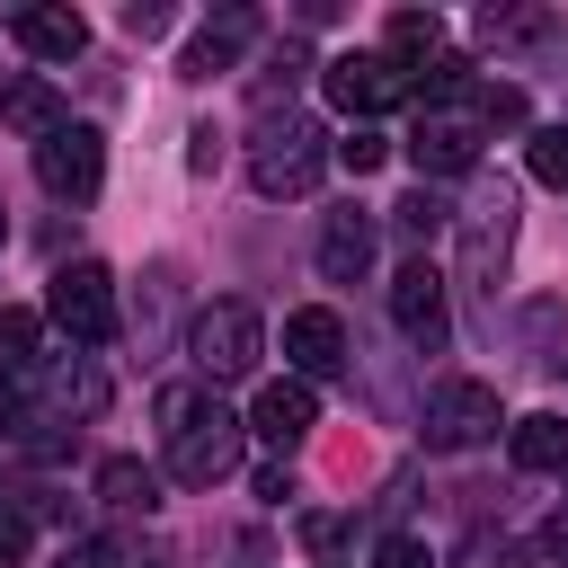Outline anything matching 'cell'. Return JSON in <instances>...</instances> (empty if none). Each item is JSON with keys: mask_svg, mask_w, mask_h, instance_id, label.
<instances>
[{"mask_svg": "<svg viewBox=\"0 0 568 568\" xmlns=\"http://www.w3.org/2000/svg\"><path fill=\"white\" fill-rule=\"evenodd\" d=\"M0 124H9V133H36V142H44V133H62L71 115H62V89L27 71V80H9V89H0Z\"/></svg>", "mask_w": 568, "mask_h": 568, "instance_id": "e0dca14e", "label": "cell"}, {"mask_svg": "<svg viewBox=\"0 0 568 568\" xmlns=\"http://www.w3.org/2000/svg\"><path fill=\"white\" fill-rule=\"evenodd\" d=\"M124 568H133V559H124Z\"/></svg>", "mask_w": 568, "mask_h": 568, "instance_id": "8d00e7d4", "label": "cell"}, {"mask_svg": "<svg viewBox=\"0 0 568 568\" xmlns=\"http://www.w3.org/2000/svg\"><path fill=\"white\" fill-rule=\"evenodd\" d=\"M186 355H195V382H248L257 373V355H266V320L248 311V302H204L195 311V328H186Z\"/></svg>", "mask_w": 568, "mask_h": 568, "instance_id": "3957f363", "label": "cell"}, {"mask_svg": "<svg viewBox=\"0 0 568 568\" xmlns=\"http://www.w3.org/2000/svg\"><path fill=\"white\" fill-rule=\"evenodd\" d=\"M532 178L568 195V124H541V133H532Z\"/></svg>", "mask_w": 568, "mask_h": 568, "instance_id": "484cf974", "label": "cell"}, {"mask_svg": "<svg viewBox=\"0 0 568 568\" xmlns=\"http://www.w3.org/2000/svg\"><path fill=\"white\" fill-rule=\"evenodd\" d=\"M320 169H328V133H320L311 115L266 124V133H257V151H248V186H257V195H311V186H320Z\"/></svg>", "mask_w": 568, "mask_h": 568, "instance_id": "277c9868", "label": "cell"}, {"mask_svg": "<svg viewBox=\"0 0 568 568\" xmlns=\"http://www.w3.org/2000/svg\"><path fill=\"white\" fill-rule=\"evenodd\" d=\"M36 346H44V311H18V302H9V311H0V382H27V373L44 364Z\"/></svg>", "mask_w": 568, "mask_h": 568, "instance_id": "44dd1931", "label": "cell"}, {"mask_svg": "<svg viewBox=\"0 0 568 568\" xmlns=\"http://www.w3.org/2000/svg\"><path fill=\"white\" fill-rule=\"evenodd\" d=\"M328 160H337V169H355V178H373V169H382V160H390V142H382V133H373V124H355V133H346V142H328Z\"/></svg>", "mask_w": 568, "mask_h": 568, "instance_id": "d4e9b609", "label": "cell"}, {"mask_svg": "<svg viewBox=\"0 0 568 568\" xmlns=\"http://www.w3.org/2000/svg\"><path fill=\"white\" fill-rule=\"evenodd\" d=\"M444 222H453V213H444V204H435V195H426V186H417V195H399V204H390V231H399V240H408V248H417V257H426V240H435V231H444Z\"/></svg>", "mask_w": 568, "mask_h": 568, "instance_id": "cb8c5ba5", "label": "cell"}, {"mask_svg": "<svg viewBox=\"0 0 568 568\" xmlns=\"http://www.w3.org/2000/svg\"><path fill=\"white\" fill-rule=\"evenodd\" d=\"M151 417H160L169 479L213 488V479H231V470H240V417H231V399H222L213 382H169V390L151 399Z\"/></svg>", "mask_w": 568, "mask_h": 568, "instance_id": "6da1fadb", "label": "cell"}, {"mask_svg": "<svg viewBox=\"0 0 568 568\" xmlns=\"http://www.w3.org/2000/svg\"><path fill=\"white\" fill-rule=\"evenodd\" d=\"M559 373H568V355H559Z\"/></svg>", "mask_w": 568, "mask_h": 568, "instance_id": "e575fe53", "label": "cell"}, {"mask_svg": "<svg viewBox=\"0 0 568 568\" xmlns=\"http://www.w3.org/2000/svg\"><path fill=\"white\" fill-rule=\"evenodd\" d=\"M462 106L479 115V133H515V124H524V89H515V80H470Z\"/></svg>", "mask_w": 568, "mask_h": 568, "instance_id": "603a6c76", "label": "cell"}, {"mask_svg": "<svg viewBox=\"0 0 568 568\" xmlns=\"http://www.w3.org/2000/svg\"><path fill=\"white\" fill-rule=\"evenodd\" d=\"M160 27H169L160 0H124V36H160Z\"/></svg>", "mask_w": 568, "mask_h": 568, "instance_id": "4dcf8cb0", "label": "cell"}, {"mask_svg": "<svg viewBox=\"0 0 568 568\" xmlns=\"http://www.w3.org/2000/svg\"><path fill=\"white\" fill-rule=\"evenodd\" d=\"M44 320H53L71 346H106V337H115V275H106L98 257L53 266V284H44Z\"/></svg>", "mask_w": 568, "mask_h": 568, "instance_id": "5b68a950", "label": "cell"}, {"mask_svg": "<svg viewBox=\"0 0 568 568\" xmlns=\"http://www.w3.org/2000/svg\"><path fill=\"white\" fill-rule=\"evenodd\" d=\"M320 275H328V284H364V275H373V222H364L355 204L320 222Z\"/></svg>", "mask_w": 568, "mask_h": 568, "instance_id": "2e32d148", "label": "cell"}, {"mask_svg": "<svg viewBox=\"0 0 568 568\" xmlns=\"http://www.w3.org/2000/svg\"><path fill=\"white\" fill-rule=\"evenodd\" d=\"M506 453H515V470H568V417H559V408L515 417V426H506Z\"/></svg>", "mask_w": 568, "mask_h": 568, "instance_id": "ac0fdd59", "label": "cell"}, {"mask_svg": "<svg viewBox=\"0 0 568 568\" xmlns=\"http://www.w3.org/2000/svg\"><path fill=\"white\" fill-rule=\"evenodd\" d=\"M435 53H444V18H435V9H390V27H382V62L417 71V62H435Z\"/></svg>", "mask_w": 568, "mask_h": 568, "instance_id": "d6986e66", "label": "cell"}, {"mask_svg": "<svg viewBox=\"0 0 568 568\" xmlns=\"http://www.w3.org/2000/svg\"><path fill=\"white\" fill-rule=\"evenodd\" d=\"M284 355H293V373H302V382L346 373V320H337V311H320V302H311V311H293V320H284Z\"/></svg>", "mask_w": 568, "mask_h": 568, "instance_id": "7c38bea8", "label": "cell"}, {"mask_svg": "<svg viewBox=\"0 0 568 568\" xmlns=\"http://www.w3.org/2000/svg\"><path fill=\"white\" fill-rule=\"evenodd\" d=\"M302 71H311V53H302V44L284 36V44L266 53V71H257V89H248V106H257V115L275 124V98H293V80H302Z\"/></svg>", "mask_w": 568, "mask_h": 568, "instance_id": "7402d4cb", "label": "cell"}, {"mask_svg": "<svg viewBox=\"0 0 568 568\" xmlns=\"http://www.w3.org/2000/svg\"><path fill=\"white\" fill-rule=\"evenodd\" d=\"M541 550H550V559L568 568V524H550V532H541Z\"/></svg>", "mask_w": 568, "mask_h": 568, "instance_id": "836d02e7", "label": "cell"}, {"mask_svg": "<svg viewBox=\"0 0 568 568\" xmlns=\"http://www.w3.org/2000/svg\"><path fill=\"white\" fill-rule=\"evenodd\" d=\"M311 426H320V399H311V382H266V390L248 399V435H266L275 453L311 444Z\"/></svg>", "mask_w": 568, "mask_h": 568, "instance_id": "4fadbf2b", "label": "cell"}, {"mask_svg": "<svg viewBox=\"0 0 568 568\" xmlns=\"http://www.w3.org/2000/svg\"><path fill=\"white\" fill-rule=\"evenodd\" d=\"M390 328H399L417 355H444V337H453V311H444V275H435L426 257H408V266L390 275Z\"/></svg>", "mask_w": 568, "mask_h": 568, "instance_id": "30bf717a", "label": "cell"}, {"mask_svg": "<svg viewBox=\"0 0 568 568\" xmlns=\"http://www.w3.org/2000/svg\"><path fill=\"white\" fill-rule=\"evenodd\" d=\"M497 426H506V408H497V390H488V382L453 373V382H435V390H426V444L470 453V444H488Z\"/></svg>", "mask_w": 568, "mask_h": 568, "instance_id": "52a82bcc", "label": "cell"}, {"mask_svg": "<svg viewBox=\"0 0 568 568\" xmlns=\"http://www.w3.org/2000/svg\"><path fill=\"white\" fill-rule=\"evenodd\" d=\"M0 240H9V222H0Z\"/></svg>", "mask_w": 568, "mask_h": 568, "instance_id": "d590c367", "label": "cell"}, {"mask_svg": "<svg viewBox=\"0 0 568 568\" xmlns=\"http://www.w3.org/2000/svg\"><path fill=\"white\" fill-rule=\"evenodd\" d=\"M302 541H311V550H337V541H346V515H302Z\"/></svg>", "mask_w": 568, "mask_h": 568, "instance_id": "1f68e13d", "label": "cell"}, {"mask_svg": "<svg viewBox=\"0 0 568 568\" xmlns=\"http://www.w3.org/2000/svg\"><path fill=\"white\" fill-rule=\"evenodd\" d=\"M186 169H204V178L222 169V133H213V124H195V133H186Z\"/></svg>", "mask_w": 568, "mask_h": 568, "instance_id": "f546056e", "label": "cell"}, {"mask_svg": "<svg viewBox=\"0 0 568 568\" xmlns=\"http://www.w3.org/2000/svg\"><path fill=\"white\" fill-rule=\"evenodd\" d=\"M62 568H124V559H115V541H71Z\"/></svg>", "mask_w": 568, "mask_h": 568, "instance_id": "d6a6232c", "label": "cell"}, {"mask_svg": "<svg viewBox=\"0 0 568 568\" xmlns=\"http://www.w3.org/2000/svg\"><path fill=\"white\" fill-rule=\"evenodd\" d=\"M9 36H18L36 62H71V53H89V18H80V9H9Z\"/></svg>", "mask_w": 568, "mask_h": 568, "instance_id": "9a60e30c", "label": "cell"}, {"mask_svg": "<svg viewBox=\"0 0 568 568\" xmlns=\"http://www.w3.org/2000/svg\"><path fill=\"white\" fill-rule=\"evenodd\" d=\"M462 222V293H479V311L497 320V284H506V257H515V186H479Z\"/></svg>", "mask_w": 568, "mask_h": 568, "instance_id": "7a4b0ae2", "label": "cell"}, {"mask_svg": "<svg viewBox=\"0 0 568 568\" xmlns=\"http://www.w3.org/2000/svg\"><path fill=\"white\" fill-rule=\"evenodd\" d=\"M462 568H524V559H515V541H488V532H470V541H462Z\"/></svg>", "mask_w": 568, "mask_h": 568, "instance_id": "f1b7e54d", "label": "cell"}, {"mask_svg": "<svg viewBox=\"0 0 568 568\" xmlns=\"http://www.w3.org/2000/svg\"><path fill=\"white\" fill-rule=\"evenodd\" d=\"M27 550H36V524H27L18 506H0V568H18Z\"/></svg>", "mask_w": 568, "mask_h": 568, "instance_id": "83f0119b", "label": "cell"}, {"mask_svg": "<svg viewBox=\"0 0 568 568\" xmlns=\"http://www.w3.org/2000/svg\"><path fill=\"white\" fill-rule=\"evenodd\" d=\"M320 89H328V106H337V115L373 124L382 106H399V98H408V71H399V62H382V53H337V62L320 71Z\"/></svg>", "mask_w": 568, "mask_h": 568, "instance_id": "9c48e42d", "label": "cell"}, {"mask_svg": "<svg viewBox=\"0 0 568 568\" xmlns=\"http://www.w3.org/2000/svg\"><path fill=\"white\" fill-rule=\"evenodd\" d=\"M36 178H44V195L89 204L98 178H106V133H98V124H62V133H44V142H36Z\"/></svg>", "mask_w": 568, "mask_h": 568, "instance_id": "ba28073f", "label": "cell"}, {"mask_svg": "<svg viewBox=\"0 0 568 568\" xmlns=\"http://www.w3.org/2000/svg\"><path fill=\"white\" fill-rule=\"evenodd\" d=\"M248 36H257V9H222V18H204L195 44L178 53V80H213V71H231Z\"/></svg>", "mask_w": 568, "mask_h": 568, "instance_id": "5bb4252c", "label": "cell"}, {"mask_svg": "<svg viewBox=\"0 0 568 568\" xmlns=\"http://www.w3.org/2000/svg\"><path fill=\"white\" fill-rule=\"evenodd\" d=\"M373 568H435V550H426L417 532H390V541L373 550Z\"/></svg>", "mask_w": 568, "mask_h": 568, "instance_id": "4316f807", "label": "cell"}, {"mask_svg": "<svg viewBox=\"0 0 568 568\" xmlns=\"http://www.w3.org/2000/svg\"><path fill=\"white\" fill-rule=\"evenodd\" d=\"M98 497H106L115 515H151V506H160V470H142L133 453H115V462H98Z\"/></svg>", "mask_w": 568, "mask_h": 568, "instance_id": "ffe728a7", "label": "cell"}, {"mask_svg": "<svg viewBox=\"0 0 568 568\" xmlns=\"http://www.w3.org/2000/svg\"><path fill=\"white\" fill-rule=\"evenodd\" d=\"M479 44L497 53V62H532V53H559L568 44V18L559 9H479Z\"/></svg>", "mask_w": 568, "mask_h": 568, "instance_id": "8fae6325", "label": "cell"}, {"mask_svg": "<svg viewBox=\"0 0 568 568\" xmlns=\"http://www.w3.org/2000/svg\"><path fill=\"white\" fill-rule=\"evenodd\" d=\"M479 115L470 106H417V124H408V169L417 178H470L479 169Z\"/></svg>", "mask_w": 568, "mask_h": 568, "instance_id": "8992f818", "label": "cell"}]
</instances>
